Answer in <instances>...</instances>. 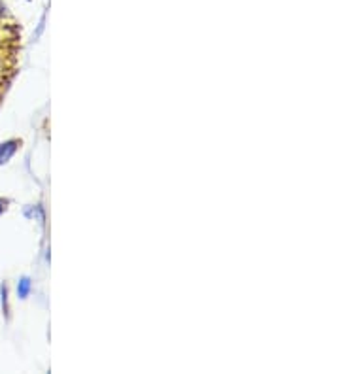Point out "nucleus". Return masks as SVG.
<instances>
[{
	"instance_id": "f257e3e1",
	"label": "nucleus",
	"mask_w": 340,
	"mask_h": 374,
	"mask_svg": "<svg viewBox=\"0 0 340 374\" xmlns=\"http://www.w3.org/2000/svg\"><path fill=\"white\" fill-rule=\"evenodd\" d=\"M19 55H0V104L4 101L8 86L12 83V78L17 72Z\"/></svg>"
},
{
	"instance_id": "f03ea898",
	"label": "nucleus",
	"mask_w": 340,
	"mask_h": 374,
	"mask_svg": "<svg viewBox=\"0 0 340 374\" xmlns=\"http://www.w3.org/2000/svg\"><path fill=\"white\" fill-rule=\"evenodd\" d=\"M2 204H6V202H4V201H0V210H2Z\"/></svg>"
}]
</instances>
